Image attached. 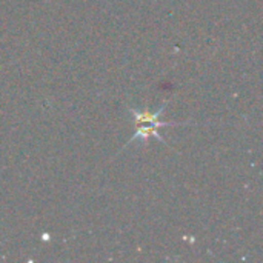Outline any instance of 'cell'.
I'll use <instances>...</instances> for the list:
<instances>
[{
  "label": "cell",
  "mask_w": 263,
  "mask_h": 263,
  "mask_svg": "<svg viewBox=\"0 0 263 263\" xmlns=\"http://www.w3.org/2000/svg\"><path fill=\"white\" fill-rule=\"evenodd\" d=\"M166 109V102L162 103V106L157 111H151V109H136V108H129V112L133 114L134 119V134L133 137L125 143V146L120 149V153L128 148L133 143H139L142 146H145L148 143L149 139H157L160 143L170 146L165 139L160 136L159 129L165 128V126H179V125H186L190 122H165L160 120V116L163 114V111Z\"/></svg>",
  "instance_id": "obj_1"
}]
</instances>
